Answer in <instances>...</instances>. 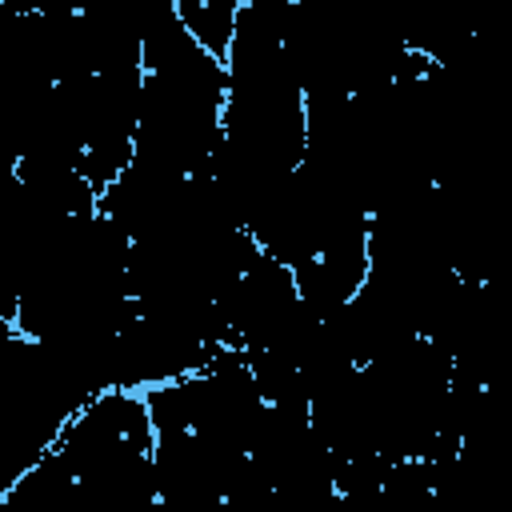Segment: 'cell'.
<instances>
[{
    "label": "cell",
    "instance_id": "1",
    "mask_svg": "<svg viewBox=\"0 0 512 512\" xmlns=\"http://www.w3.org/2000/svg\"><path fill=\"white\" fill-rule=\"evenodd\" d=\"M184 28L192 32V40L216 56L220 64L228 60V48L236 40V20H240V4H224V0H192V4H176Z\"/></svg>",
    "mask_w": 512,
    "mask_h": 512
}]
</instances>
